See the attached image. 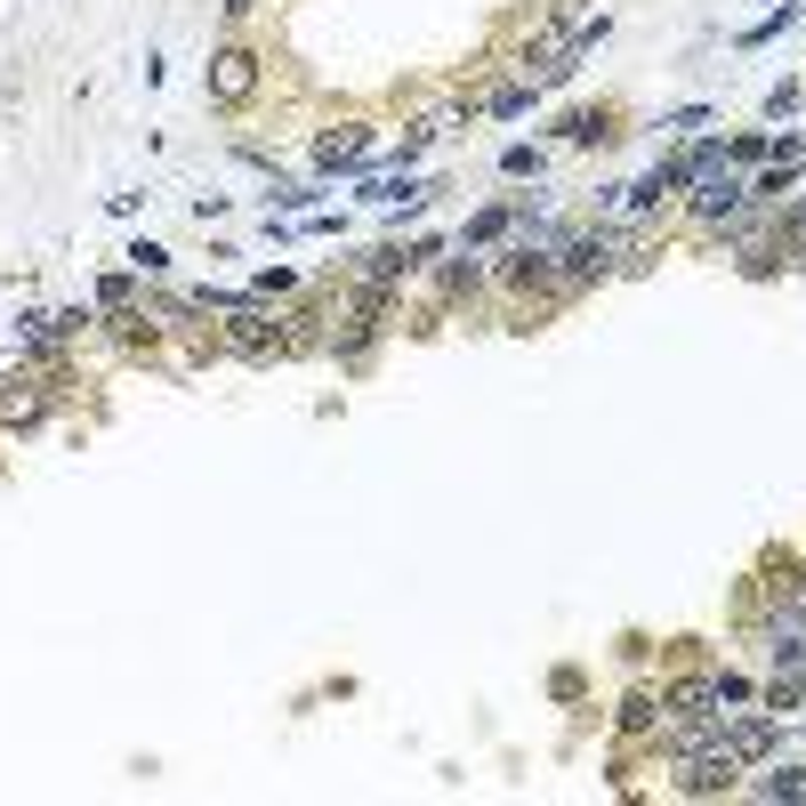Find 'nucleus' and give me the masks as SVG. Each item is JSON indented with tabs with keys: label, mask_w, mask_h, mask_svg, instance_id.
Returning <instances> with one entry per match:
<instances>
[{
	"label": "nucleus",
	"mask_w": 806,
	"mask_h": 806,
	"mask_svg": "<svg viewBox=\"0 0 806 806\" xmlns=\"http://www.w3.org/2000/svg\"><path fill=\"white\" fill-rule=\"evenodd\" d=\"M710 121V106H677V113H661V130H701Z\"/></svg>",
	"instance_id": "nucleus-15"
},
{
	"label": "nucleus",
	"mask_w": 806,
	"mask_h": 806,
	"mask_svg": "<svg viewBox=\"0 0 806 806\" xmlns=\"http://www.w3.org/2000/svg\"><path fill=\"white\" fill-rule=\"evenodd\" d=\"M758 798H774V806H806V767H774V774H758Z\"/></svg>",
	"instance_id": "nucleus-6"
},
{
	"label": "nucleus",
	"mask_w": 806,
	"mask_h": 806,
	"mask_svg": "<svg viewBox=\"0 0 806 806\" xmlns=\"http://www.w3.org/2000/svg\"><path fill=\"white\" fill-rule=\"evenodd\" d=\"M734 782H742V758L734 750H694L686 774H677V791H686V798H718V791H734Z\"/></svg>",
	"instance_id": "nucleus-1"
},
{
	"label": "nucleus",
	"mask_w": 806,
	"mask_h": 806,
	"mask_svg": "<svg viewBox=\"0 0 806 806\" xmlns=\"http://www.w3.org/2000/svg\"><path fill=\"white\" fill-rule=\"evenodd\" d=\"M363 154H371V137H363V130H347V137H323V146H315V161H323V170H356Z\"/></svg>",
	"instance_id": "nucleus-5"
},
{
	"label": "nucleus",
	"mask_w": 806,
	"mask_h": 806,
	"mask_svg": "<svg viewBox=\"0 0 806 806\" xmlns=\"http://www.w3.org/2000/svg\"><path fill=\"white\" fill-rule=\"evenodd\" d=\"M646 726H653V701L629 694V701H622V734H646Z\"/></svg>",
	"instance_id": "nucleus-11"
},
{
	"label": "nucleus",
	"mask_w": 806,
	"mask_h": 806,
	"mask_svg": "<svg viewBox=\"0 0 806 806\" xmlns=\"http://www.w3.org/2000/svg\"><path fill=\"white\" fill-rule=\"evenodd\" d=\"M742 202H750V185H742L734 170H710V178H694V210H701V218H734Z\"/></svg>",
	"instance_id": "nucleus-2"
},
{
	"label": "nucleus",
	"mask_w": 806,
	"mask_h": 806,
	"mask_svg": "<svg viewBox=\"0 0 806 806\" xmlns=\"http://www.w3.org/2000/svg\"><path fill=\"white\" fill-rule=\"evenodd\" d=\"M210 89L226 97V106H242V97L258 89V57H251V49H226L218 65H210Z\"/></svg>",
	"instance_id": "nucleus-3"
},
{
	"label": "nucleus",
	"mask_w": 806,
	"mask_h": 806,
	"mask_svg": "<svg viewBox=\"0 0 806 806\" xmlns=\"http://www.w3.org/2000/svg\"><path fill=\"white\" fill-rule=\"evenodd\" d=\"M767 701H774V710H798V701H806V661H782V677L767 686Z\"/></svg>",
	"instance_id": "nucleus-8"
},
{
	"label": "nucleus",
	"mask_w": 806,
	"mask_h": 806,
	"mask_svg": "<svg viewBox=\"0 0 806 806\" xmlns=\"http://www.w3.org/2000/svg\"><path fill=\"white\" fill-rule=\"evenodd\" d=\"M774 734H782L774 718H726V750L742 758V767H750V758H767V750H774Z\"/></svg>",
	"instance_id": "nucleus-4"
},
{
	"label": "nucleus",
	"mask_w": 806,
	"mask_h": 806,
	"mask_svg": "<svg viewBox=\"0 0 806 806\" xmlns=\"http://www.w3.org/2000/svg\"><path fill=\"white\" fill-rule=\"evenodd\" d=\"M501 170H508V178H541V154H532V146H508Z\"/></svg>",
	"instance_id": "nucleus-12"
},
{
	"label": "nucleus",
	"mask_w": 806,
	"mask_h": 806,
	"mask_svg": "<svg viewBox=\"0 0 806 806\" xmlns=\"http://www.w3.org/2000/svg\"><path fill=\"white\" fill-rule=\"evenodd\" d=\"M661 194H670V178H661V170H653V178H637V185H629V194H622V202H629V210H661Z\"/></svg>",
	"instance_id": "nucleus-9"
},
{
	"label": "nucleus",
	"mask_w": 806,
	"mask_h": 806,
	"mask_svg": "<svg viewBox=\"0 0 806 806\" xmlns=\"http://www.w3.org/2000/svg\"><path fill=\"white\" fill-rule=\"evenodd\" d=\"M0 420H40V387L33 380H9V387H0Z\"/></svg>",
	"instance_id": "nucleus-7"
},
{
	"label": "nucleus",
	"mask_w": 806,
	"mask_h": 806,
	"mask_svg": "<svg viewBox=\"0 0 806 806\" xmlns=\"http://www.w3.org/2000/svg\"><path fill=\"white\" fill-rule=\"evenodd\" d=\"M130 266H137V275H161V266H170V251H161V242H137Z\"/></svg>",
	"instance_id": "nucleus-13"
},
{
	"label": "nucleus",
	"mask_w": 806,
	"mask_h": 806,
	"mask_svg": "<svg viewBox=\"0 0 806 806\" xmlns=\"http://www.w3.org/2000/svg\"><path fill=\"white\" fill-rule=\"evenodd\" d=\"M508 218H516V210H484V218H468V234H460V242H468V251H477V242H492V234H501Z\"/></svg>",
	"instance_id": "nucleus-10"
},
{
	"label": "nucleus",
	"mask_w": 806,
	"mask_h": 806,
	"mask_svg": "<svg viewBox=\"0 0 806 806\" xmlns=\"http://www.w3.org/2000/svg\"><path fill=\"white\" fill-rule=\"evenodd\" d=\"M726 701H750V677H734V670H718V710Z\"/></svg>",
	"instance_id": "nucleus-14"
}]
</instances>
